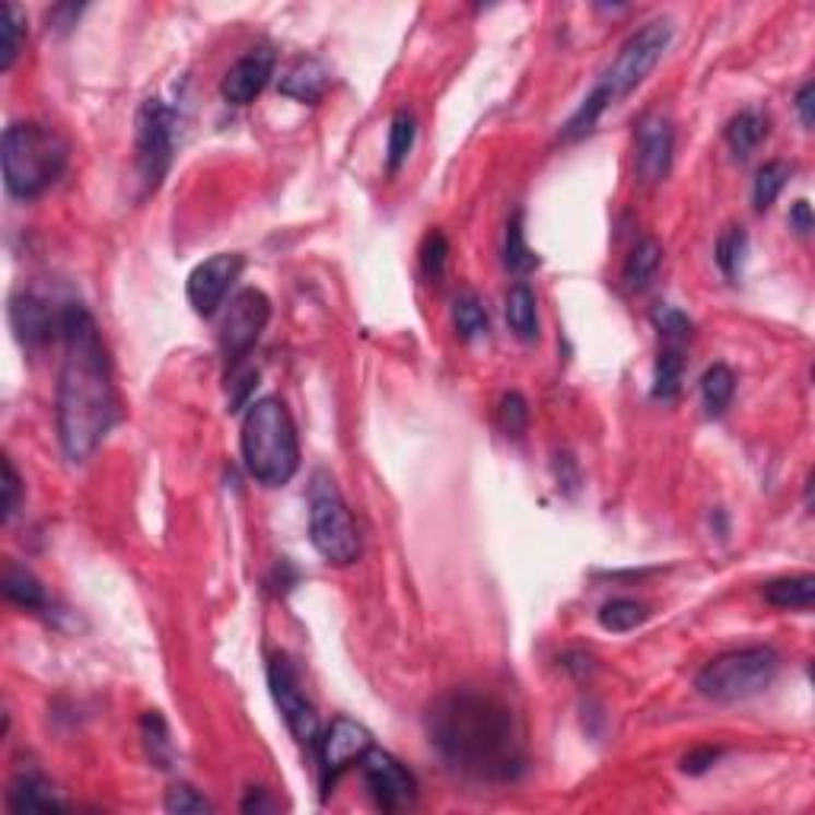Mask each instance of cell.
Masks as SVG:
<instances>
[{
  "label": "cell",
  "mask_w": 815,
  "mask_h": 815,
  "mask_svg": "<svg viewBox=\"0 0 815 815\" xmlns=\"http://www.w3.org/2000/svg\"><path fill=\"white\" fill-rule=\"evenodd\" d=\"M176 147V111L163 99H147L138 111V173L147 188H160Z\"/></svg>",
  "instance_id": "cell-8"
},
{
  "label": "cell",
  "mask_w": 815,
  "mask_h": 815,
  "mask_svg": "<svg viewBox=\"0 0 815 815\" xmlns=\"http://www.w3.org/2000/svg\"><path fill=\"white\" fill-rule=\"evenodd\" d=\"M68 306H48L36 294H20L10 303V322L20 341L26 344H45L51 338H61V322H64Z\"/></svg>",
  "instance_id": "cell-16"
},
{
  "label": "cell",
  "mask_w": 815,
  "mask_h": 815,
  "mask_svg": "<svg viewBox=\"0 0 815 815\" xmlns=\"http://www.w3.org/2000/svg\"><path fill=\"white\" fill-rule=\"evenodd\" d=\"M166 813H179V815H191V813H211L214 806L188 783H173L166 790V800H163Z\"/></svg>",
  "instance_id": "cell-37"
},
{
  "label": "cell",
  "mask_w": 815,
  "mask_h": 815,
  "mask_svg": "<svg viewBox=\"0 0 815 815\" xmlns=\"http://www.w3.org/2000/svg\"><path fill=\"white\" fill-rule=\"evenodd\" d=\"M414 115L411 111H395L392 118V128H389V150H386V163H389V173H399L405 166L408 153L414 147Z\"/></svg>",
  "instance_id": "cell-32"
},
{
  "label": "cell",
  "mask_w": 815,
  "mask_h": 815,
  "mask_svg": "<svg viewBox=\"0 0 815 815\" xmlns=\"http://www.w3.org/2000/svg\"><path fill=\"white\" fill-rule=\"evenodd\" d=\"M653 322H657L660 338L666 344H688V338H692V319L685 312H678L675 306H660L653 312Z\"/></svg>",
  "instance_id": "cell-36"
},
{
  "label": "cell",
  "mask_w": 815,
  "mask_h": 815,
  "mask_svg": "<svg viewBox=\"0 0 815 815\" xmlns=\"http://www.w3.org/2000/svg\"><path fill=\"white\" fill-rule=\"evenodd\" d=\"M319 768H322V787L329 790L334 787V780L341 778L354 761H361L373 748L370 730L351 717H338L332 720V727L322 733L319 740Z\"/></svg>",
  "instance_id": "cell-12"
},
{
  "label": "cell",
  "mask_w": 815,
  "mask_h": 815,
  "mask_svg": "<svg viewBox=\"0 0 815 815\" xmlns=\"http://www.w3.org/2000/svg\"><path fill=\"white\" fill-rule=\"evenodd\" d=\"M790 226H793L800 236H810V233H813V208H810V201H796V204L790 208Z\"/></svg>",
  "instance_id": "cell-43"
},
{
  "label": "cell",
  "mask_w": 815,
  "mask_h": 815,
  "mask_svg": "<svg viewBox=\"0 0 815 815\" xmlns=\"http://www.w3.org/2000/svg\"><path fill=\"white\" fill-rule=\"evenodd\" d=\"M326 90H329V71L316 58L297 61L281 80V93L297 99V103H319L326 96Z\"/></svg>",
  "instance_id": "cell-18"
},
{
  "label": "cell",
  "mask_w": 815,
  "mask_h": 815,
  "mask_svg": "<svg viewBox=\"0 0 815 815\" xmlns=\"http://www.w3.org/2000/svg\"><path fill=\"white\" fill-rule=\"evenodd\" d=\"M243 256L236 252H221V256H211L208 261H201L191 274H188L186 294L191 309L198 316H214L223 306V299L229 294V287L239 281L243 274Z\"/></svg>",
  "instance_id": "cell-13"
},
{
  "label": "cell",
  "mask_w": 815,
  "mask_h": 815,
  "mask_svg": "<svg viewBox=\"0 0 815 815\" xmlns=\"http://www.w3.org/2000/svg\"><path fill=\"white\" fill-rule=\"evenodd\" d=\"M452 322H456V332L462 341H482L491 332V322H487V312H484L482 299L475 294H465L452 303Z\"/></svg>",
  "instance_id": "cell-27"
},
{
  "label": "cell",
  "mask_w": 815,
  "mask_h": 815,
  "mask_svg": "<svg viewBox=\"0 0 815 815\" xmlns=\"http://www.w3.org/2000/svg\"><path fill=\"white\" fill-rule=\"evenodd\" d=\"M736 395V373L723 364H713L701 376V402H705L707 417H720Z\"/></svg>",
  "instance_id": "cell-25"
},
{
  "label": "cell",
  "mask_w": 815,
  "mask_h": 815,
  "mask_svg": "<svg viewBox=\"0 0 815 815\" xmlns=\"http://www.w3.org/2000/svg\"><path fill=\"white\" fill-rule=\"evenodd\" d=\"M745 256H748V233L742 226H730L720 239H717V264L720 271L736 281L742 274V264H745Z\"/></svg>",
  "instance_id": "cell-33"
},
{
  "label": "cell",
  "mask_w": 815,
  "mask_h": 815,
  "mask_svg": "<svg viewBox=\"0 0 815 815\" xmlns=\"http://www.w3.org/2000/svg\"><path fill=\"white\" fill-rule=\"evenodd\" d=\"M675 150V131L666 115L653 111L637 125V173L643 182L660 186L669 176Z\"/></svg>",
  "instance_id": "cell-14"
},
{
  "label": "cell",
  "mask_w": 815,
  "mask_h": 815,
  "mask_svg": "<svg viewBox=\"0 0 815 815\" xmlns=\"http://www.w3.org/2000/svg\"><path fill=\"white\" fill-rule=\"evenodd\" d=\"M765 138H768V118L758 109H742L740 115L727 125V144H730V150H733L740 160L752 156Z\"/></svg>",
  "instance_id": "cell-21"
},
{
  "label": "cell",
  "mask_w": 815,
  "mask_h": 815,
  "mask_svg": "<svg viewBox=\"0 0 815 815\" xmlns=\"http://www.w3.org/2000/svg\"><path fill=\"white\" fill-rule=\"evenodd\" d=\"M64 364L58 376V440L71 462H86L118 421V395L99 326L80 306L68 303L64 322Z\"/></svg>",
  "instance_id": "cell-1"
},
{
  "label": "cell",
  "mask_w": 815,
  "mask_h": 815,
  "mask_svg": "<svg viewBox=\"0 0 815 815\" xmlns=\"http://www.w3.org/2000/svg\"><path fill=\"white\" fill-rule=\"evenodd\" d=\"M20 45H23V13L13 3H0V71L3 74L16 64Z\"/></svg>",
  "instance_id": "cell-29"
},
{
  "label": "cell",
  "mask_w": 815,
  "mask_h": 815,
  "mask_svg": "<svg viewBox=\"0 0 815 815\" xmlns=\"http://www.w3.org/2000/svg\"><path fill=\"white\" fill-rule=\"evenodd\" d=\"M268 688H271V698H274V705L281 710L287 730L294 733V740L299 745L316 748L319 740H322V723H319V713H316L312 701L303 695L297 669L291 666L287 657H274L268 663Z\"/></svg>",
  "instance_id": "cell-9"
},
{
  "label": "cell",
  "mask_w": 815,
  "mask_h": 815,
  "mask_svg": "<svg viewBox=\"0 0 815 815\" xmlns=\"http://www.w3.org/2000/svg\"><path fill=\"white\" fill-rule=\"evenodd\" d=\"M790 173H793V169H790L787 163H780V160H771V163H765V166L758 169V176H755V188H752L755 211H768V208L778 201L783 186L790 182Z\"/></svg>",
  "instance_id": "cell-31"
},
{
  "label": "cell",
  "mask_w": 815,
  "mask_h": 815,
  "mask_svg": "<svg viewBox=\"0 0 815 815\" xmlns=\"http://www.w3.org/2000/svg\"><path fill=\"white\" fill-rule=\"evenodd\" d=\"M7 806L10 813H38V810H64V800H58L55 787L42 775L26 771V775H16L10 783Z\"/></svg>",
  "instance_id": "cell-17"
},
{
  "label": "cell",
  "mask_w": 815,
  "mask_h": 815,
  "mask_svg": "<svg viewBox=\"0 0 815 815\" xmlns=\"http://www.w3.org/2000/svg\"><path fill=\"white\" fill-rule=\"evenodd\" d=\"M68 166V141L38 121H16L3 131V186L13 198H38Z\"/></svg>",
  "instance_id": "cell-4"
},
{
  "label": "cell",
  "mask_w": 815,
  "mask_h": 815,
  "mask_svg": "<svg viewBox=\"0 0 815 815\" xmlns=\"http://www.w3.org/2000/svg\"><path fill=\"white\" fill-rule=\"evenodd\" d=\"M309 539L312 548L334 567H347L361 557V535L354 517L334 487L329 472H316L309 487Z\"/></svg>",
  "instance_id": "cell-6"
},
{
  "label": "cell",
  "mask_w": 815,
  "mask_h": 815,
  "mask_svg": "<svg viewBox=\"0 0 815 815\" xmlns=\"http://www.w3.org/2000/svg\"><path fill=\"white\" fill-rule=\"evenodd\" d=\"M274 803L264 796V790H249V796L243 800V813H271Z\"/></svg>",
  "instance_id": "cell-44"
},
{
  "label": "cell",
  "mask_w": 815,
  "mask_h": 815,
  "mask_svg": "<svg viewBox=\"0 0 815 815\" xmlns=\"http://www.w3.org/2000/svg\"><path fill=\"white\" fill-rule=\"evenodd\" d=\"M446 256H449V243L444 233H430L421 246V268L430 281H440L446 271Z\"/></svg>",
  "instance_id": "cell-38"
},
{
  "label": "cell",
  "mask_w": 815,
  "mask_h": 815,
  "mask_svg": "<svg viewBox=\"0 0 815 815\" xmlns=\"http://www.w3.org/2000/svg\"><path fill=\"white\" fill-rule=\"evenodd\" d=\"M497 424L507 437H522L529 427V402L519 392H507L497 405Z\"/></svg>",
  "instance_id": "cell-35"
},
{
  "label": "cell",
  "mask_w": 815,
  "mask_h": 815,
  "mask_svg": "<svg viewBox=\"0 0 815 815\" xmlns=\"http://www.w3.org/2000/svg\"><path fill=\"white\" fill-rule=\"evenodd\" d=\"M507 326L522 344H532L539 338V303L529 284H513L507 294Z\"/></svg>",
  "instance_id": "cell-19"
},
{
  "label": "cell",
  "mask_w": 815,
  "mask_h": 815,
  "mask_svg": "<svg viewBox=\"0 0 815 815\" xmlns=\"http://www.w3.org/2000/svg\"><path fill=\"white\" fill-rule=\"evenodd\" d=\"M427 733L449 768L479 780H513L525 768L513 710L484 692H452L427 713Z\"/></svg>",
  "instance_id": "cell-2"
},
{
  "label": "cell",
  "mask_w": 815,
  "mask_h": 815,
  "mask_svg": "<svg viewBox=\"0 0 815 815\" xmlns=\"http://www.w3.org/2000/svg\"><path fill=\"white\" fill-rule=\"evenodd\" d=\"M141 733H144V745H147L150 761H153L156 768H169V765H173L176 748H173L169 727H166V720L160 717V710H147V713H144V720H141Z\"/></svg>",
  "instance_id": "cell-30"
},
{
  "label": "cell",
  "mask_w": 815,
  "mask_h": 815,
  "mask_svg": "<svg viewBox=\"0 0 815 815\" xmlns=\"http://www.w3.org/2000/svg\"><path fill=\"white\" fill-rule=\"evenodd\" d=\"M650 618V609L637 599H612L599 609V625L612 634H628Z\"/></svg>",
  "instance_id": "cell-26"
},
{
  "label": "cell",
  "mask_w": 815,
  "mask_h": 815,
  "mask_svg": "<svg viewBox=\"0 0 815 815\" xmlns=\"http://www.w3.org/2000/svg\"><path fill=\"white\" fill-rule=\"evenodd\" d=\"M669 42H672V20L660 16V20H650L647 26H640L622 45L615 64L595 83V90L609 99V106L618 103V99H625L628 93H634L647 76L653 74V68L666 55Z\"/></svg>",
  "instance_id": "cell-7"
},
{
  "label": "cell",
  "mask_w": 815,
  "mask_h": 815,
  "mask_svg": "<svg viewBox=\"0 0 815 815\" xmlns=\"http://www.w3.org/2000/svg\"><path fill=\"white\" fill-rule=\"evenodd\" d=\"M780 672V657L771 647H742L710 660L698 678V695L713 705H736L748 701L775 685Z\"/></svg>",
  "instance_id": "cell-5"
},
{
  "label": "cell",
  "mask_w": 815,
  "mask_h": 815,
  "mask_svg": "<svg viewBox=\"0 0 815 815\" xmlns=\"http://www.w3.org/2000/svg\"><path fill=\"white\" fill-rule=\"evenodd\" d=\"M796 111H800L803 128H813L815 125V86L813 83H803V86H800V93H796Z\"/></svg>",
  "instance_id": "cell-42"
},
{
  "label": "cell",
  "mask_w": 815,
  "mask_h": 815,
  "mask_svg": "<svg viewBox=\"0 0 815 815\" xmlns=\"http://www.w3.org/2000/svg\"><path fill=\"white\" fill-rule=\"evenodd\" d=\"M361 775H364L367 787H370L373 800L382 810H389V813L408 810L414 803V796H417V780H414V775L408 771L392 752H386L379 745H373L370 752L361 758Z\"/></svg>",
  "instance_id": "cell-11"
},
{
  "label": "cell",
  "mask_w": 815,
  "mask_h": 815,
  "mask_svg": "<svg viewBox=\"0 0 815 815\" xmlns=\"http://www.w3.org/2000/svg\"><path fill=\"white\" fill-rule=\"evenodd\" d=\"M259 386V370L249 367L246 361L243 364H233L226 370V395H229V411H239V408H249V399Z\"/></svg>",
  "instance_id": "cell-34"
},
{
  "label": "cell",
  "mask_w": 815,
  "mask_h": 815,
  "mask_svg": "<svg viewBox=\"0 0 815 815\" xmlns=\"http://www.w3.org/2000/svg\"><path fill=\"white\" fill-rule=\"evenodd\" d=\"M243 462L264 487H284L299 469L297 424L281 399H259L243 417Z\"/></svg>",
  "instance_id": "cell-3"
},
{
  "label": "cell",
  "mask_w": 815,
  "mask_h": 815,
  "mask_svg": "<svg viewBox=\"0 0 815 815\" xmlns=\"http://www.w3.org/2000/svg\"><path fill=\"white\" fill-rule=\"evenodd\" d=\"M720 755H723V748H713V745L695 748V752H688V755L682 758V771L698 778V775H705V771H710V768L720 761Z\"/></svg>",
  "instance_id": "cell-39"
},
{
  "label": "cell",
  "mask_w": 815,
  "mask_h": 815,
  "mask_svg": "<svg viewBox=\"0 0 815 815\" xmlns=\"http://www.w3.org/2000/svg\"><path fill=\"white\" fill-rule=\"evenodd\" d=\"M3 595L13 605L26 609V612H42L48 605L45 587L38 583L26 567H20V564H7V570H3Z\"/></svg>",
  "instance_id": "cell-22"
},
{
  "label": "cell",
  "mask_w": 815,
  "mask_h": 815,
  "mask_svg": "<svg viewBox=\"0 0 815 815\" xmlns=\"http://www.w3.org/2000/svg\"><path fill=\"white\" fill-rule=\"evenodd\" d=\"M555 475H557V487H560L564 494H577V487H580V472H577V462H574L567 452H564V456H557Z\"/></svg>",
  "instance_id": "cell-41"
},
{
  "label": "cell",
  "mask_w": 815,
  "mask_h": 815,
  "mask_svg": "<svg viewBox=\"0 0 815 815\" xmlns=\"http://www.w3.org/2000/svg\"><path fill=\"white\" fill-rule=\"evenodd\" d=\"M765 599L775 605V609H800V612H810L815 602V577L813 574H796V577H780V580H771L765 587Z\"/></svg>",
  "instance_id": "cell-20"
},
{
  "label": "cell",
  "mask_w": 815,
  "mask_h": 815,
  "mask_svg": "<svg viewBox=\"0 0 815 815\" xmlns=\"http://www.w3.org/2000/svg\"><path fill=\"white\" fill-rule=\"evenodd\" d=\"M504 261L513 274H532L539 268V256L529 249L525 243V229H522V214H513L507 223V239H504Z\"/></svg>",
  "instance_id": "cell-28"
},
{
  "label": "cell",
  "mask_w": 815,
  "mask_h": 815,
  "mask_svg": "<svg viewBox=\"0 0 815 815\" xmlns=\"http://www.w3.org/2000/svg\"><path fill=\"white\" fill-rule=\"evenodd\" d=\"M20 507V475L10 459H3V522Z\"/></svg>",
  "instance_id": "cell-40"
},
{
  "label": "cell",
  "mask_w": 815,
  "mask_h": 815,
  "mask_svg": "<svg viewBox=\"0 0 815 815\" xmlns=\"http://www.w3.org/2000/svg\"><path fill=\"white\" fill-rule=\"evenodd\" d=\"M685 344H666L660 347L657 370H653V399L672 402L682 389V373H685Z\"/></svg>",
  "instance_id": "cell-23"
},
{
  "label": "cell",
  "mask_w": 815,
  "mask_h": 815,
  "mask_svg": "<svg viewBox=\"0 0 815 815\" xmlns=\"http://www.w3.org/2000/svg\"><path fill=\"white\" fill-rule=\"evenodd\" d=\"M268 319H271V299L256 287H246L229 299V309H226L221 326V347L229 367L243 364L249 357V351L259 344Z\"/></svg>",
  "instance_id": "cell-10"
},
{
  "label": "cell",
  "mask_w": 815,
  "mask_h": 815,
  "mask_svg": "<svg viewBox=\"0 0 815 815\" xmlns=\"http://www.w3.org/2000/svg\"><path fill=\"white\" fill-rule=\"evenodd\" d=\"M274 64H277V58H274L271 48H252V51H246V55L226 71V76H223V99H226L229 106H249L261 90L268 86V80L274 76Z\"/></svg>",
  "instance_id": "cell-15"
},
{
  "label": "cell",
  "mask_w": 815,
  "mask_h": 815,
  "mask_svg": "<svg viewBox=\"0 0 815 815\" xmlns=\"http://www.w3.org/2000/svg\"><path fill=\"white\" fill-rule=\"evenodd\" d=\"M660 261H663V249H660V243L657 239H640L637 246H634V252L625 261V287L628 291H643L653 277H657V271H660Z\"/></svg>",
  "instance_id": "cell-24"
}]
</instances>
